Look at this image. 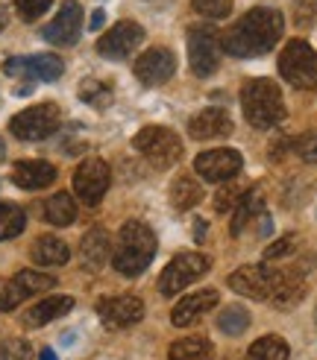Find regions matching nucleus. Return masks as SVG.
<instances>
[{"label": "nucleus", "mask_w": 317, "mask_h": 360, "mask_svg": "<svg viewBox=\"0 0 317 360\" xmlns=\"http://www.w3.org/2000/svg\"><path fill=\"white\" fill-rule=\"evenodd\" d=\"M285 30V18L279 9L271 6H256L247 15H241L235 27L223 35V53L235 59H253L271 53Z\"/></svg>", "instance_id": "1"}, {"label": "nucleus", "mask_w": 317, "mask_h": 360, "mask_svg": "<svg viewBox=\"0 0 317 360\" xmlns=\"http://www.w3.org/2000/svg\"><path fill=\"white\" fill-rule=\"evenodd\" d=\"M156 249H158L156 231L141 220H127L118 231V246L112 252V266L120 276L135 278L153 264Z\"/></svg>", "instance_id": "2"}, {"label": "nucleus", "mask_w": 317, "mask_h": 360, "mask_svg": "<svg viewBox=\"0 0 317 360\" xmlns=\"http://www.w3.org/2000/svg\"><path fill=\"white\" fill-rule=\"evenodd\" d=\"M241 109L250 126L273 129L285 117V100H282V91L273 79L256 77V79H247L241 88Z\"/></svg>", "instance_id": "3"}, {"label": "nucleus", "mask_w": 317, "mask_h": 360, "mask_svg": "<svg viewBox=\"0 0 317 360\" xmlns=\"http://www.w3.org/2000/svg\"><path fill=\"white\" fill-rule=\"evenodd\" d=\"M132 147L144 155L153 167H173L182 158V141L168 126H144L135 138Z\"/></svg>", "instance_id": "4"}, {"label": "nucleus", "mask_w": 317, "mask_h": 360, "mask_svg": "<svg viewBox=\"0 0 317 360\" xmlns=\"http://www.w3.org/2000/svg\"><path fill=\"white\" fill-rule=\"evenodd\" d=\"M223 56V35L215 27H191L188 30V65L194 70V77H211L220 68Z\"/></svg>", "instance_id": "5"}, {"label": "nucleus", "mask_w": 317, "mask_h": 360, "mask_svg": "<svg viewBox=\"0 0 317 360\" xmlns=\"http://www.w3.org/2000/svg\"><path fill=\"white\" fill-rule=\"evenodd\" d=\"M279 74L294 88L317 91V53L303 39L288 41L285 50H282V56H279Z\"/></svg>", "instance_id": "6"}, {"label": "nucleus", "mask_w": 317, "mask_h": 360, "mask_svg": "<svg viewBox=\"0 0 317 360\" xmlns=\"http://www.w3.org/2000/svg\"><path fill=\"white\" fill-rule=\"evenodd\" d=\"M209 269H211V258L203 255V252H180L176 258H170L162 278H158V293H162L165 299H170L180 290H185L188 284L203 278Z\"/></svg>", "instance_id": "7"}, {"label": "nucleus", "mask_w": 317, "mask_h": 360, "mask_svg": "<svg viewBox=\"0 0 317 360\" xmlns=\"http://www.w3.org/2000/svg\"><path fill=\"white\" fill-rule=\"evenodd\" d=\"M59 120L62 115L56 103H39L15 115L9 120V132L21 141H44L59 129Z\"/></svg>", "instance_id": "8"}, {"label": "nucleus", "mask_w": 317, "mask_h": 360, "mask_svg": "<svg viewBox=\"0 0 317 360\" xmlns=\"http://www.w3.org/2000/svg\"><path fill=\"white\" fill-rule=\"evenodd\" d=\"M109 182H112V173L103 158H85L74 173V191L80 196V202L88 208L100 205L106 191H109Z\"/></svg>", "instance_id": "9"}, {"label": "nucleus", "mask_w": 317, "mask_h": 360, "mask_svg": "<svg viewBox=\"0 0 317 360\" xmlns=\"http://www.w3.org/2000/svg\"><path fill=\"white\" fill-rule=\"evenodd\" d=\"M276 281H279V269H271L268 264H247L229 276V287L235 293L259 299V302H268L273 296Z\"/></svg>", "instance_id": "10"}, {"label": "nucleus", "mask_w": 317, "mask_h": 360, "mask_svg": "<svg viewBox=\"0 0 317 360\" xmlns=\"http://www.w3.org/2000/svg\"><path fill=\"white\" fill-rule=\"evenodd\" d=\"M244 167V158L238 150L229 147H218V150H206L194 158V173H197L203 182H229L235 179Z\"/></svg>", "instance_id": "11"}, {"label": "nucleus", "mask_w": 317, "mask_h": 360, "mask_svg": "<svg viewBox=\"0 0 317 360\" xmlns=\"http://www.w3.org/2000/svg\"><path fill=\"white\" fill-rule=\"evenodd\" d=\"M141 41H144V27L135 21H118L97 39V53L106 59H127Z\"/></svg>", "instance_id": "12"}, {"label": "nucleus", "mask_w": 317, "mask_h": 360, "mask_svg": "<svg viewBox=\"0 0 317 360\" xmlns=\"http://www.w3.org/2000/svg\"><path fill=\"white\" fill-rule=\"evenodd\" d=\"M6 74L9 77H24V79H42V82H56L65 74V65L59 56L50 53H35V56H15L6 59Z\"/></svg>", "instance_id": "13"}, {"label": "nucleus", "mask_w": 317, "mask_h": 360, "mask_svg": "<svg viewBox=\"0 0 317 360\" xmlns=\"http://www.w3.org/2000/svg\"><path fill=\"white\" fill-rule=\"evenodd\" d=\"M97 314L103 326L109 328H130L144 316V302L138 296H103L97 302Z\"/></svg>", "instance_id": "14"}, {"label": "nucleus", "mask_w": 317, "mask_h": 360, "mask_svg": "<svg viewBox=\"0 0 317 360\" xmlns=\"http://www.w3.org/2000/svg\"><path fill=\"white\" fill-rule=\"evenodd\" d=\"M80 32H82V6L77 0H65L56 18L44 27V39L56 47H70V44H77Z\"/></svg>", "instance_id": "15"}, {"label": "nucleus", "mask_w": 317, "mask_h": 360, "mask_svg": "<svg viewBox=\"0 0 317 360\" xmlns=\"http://www.w3.org/2000/svg\"><path fill=\"white\" fill-rule=\"evenodd\" d=\"M220 302V293L215 290V287H203V290H194L188 296H182L180 302L173 304L170 311V322L176 328H191L194 322H200L215 304Z\"/></svg>", "instance_id": "16"}, {"label": "nucleus", "mask_w": 317, "mask_h": 360, "mask_svg": "<svg viewBox=\"0 0 317 360\" xmlns=\"http://www.w3.org/2000/svg\"><path fill=\"white\" fill-rule=\"evenodd\" d=\"M132 70L144 85H165L176 74V59L168 47H150L135 59Z\"/></svg>", "instance_id": "17"}, {"label": "nucleus", "mask_w": 317, "mask_h": 360, "mask_svg": "<svg viewBox=\"0 0 317 360\" xmlns=\"http://www.w3.org/2000/svg\"><path fill=\"white\" fill-rule=\"evenodd\" d=\"M56 167L50 161H42V158H27V161H18L12 167V182L24 191H44L56 182Z\"/></svg>", "instance_id": "18"}, {"label": "nucleus", "mask_w": 317, "mask_h": 360, "mask_svg": "<svg viewBox=\"0 0 317 360\" xmlns=\"http://www.w3.org/2000/svg\"><path fill=\"white\" fill-rule=\"evenodd\" d=\"M232 132V117L226 109H203L188 120V135L194 141H215Z\"/></svg>", "instance_id": "19"}, {"label": "nucleus", "mask_w": 317, "mask_h": 360, "mask_svg": "<svg viewBox=\"0 0 317 360\" xmlns=\"http://www.w3.org/2000/svg\"><path fill=\"white\" fill-rule=\"evenodd\" d=\"M109 235H106L103 229H92L85 231L82 240H80V258H82V266L92 269V273H97V269L106 266V261H109Z\"/></svg>", "instance_id": "20"}, {"label": "nucleus", "mask_w": 317, "mask_h": 360, "mask_svg": "<svg viewBox=\"0 0 317 360\" xmlns=\"http://www.w3.org/2000/svg\"><path fill=\"white\" fill-rule=\"evenodd\" d=\"M70 308H74V299L70 296H47L24 314V326L27 328H42V326H47V322L65 316Z\"/></svg>", "instance_id": "21"}, {"label": "nucleus", "mask_w": 317, "mask_h": 360, "mask_svg": "<svg viewBox=\"0 0 317 360\" xmlns=\"http://www.w3.org/2000/svg\"><path fill=\"white\" fill-rule=\"evenodd\" d=\"M30 255H32L35 264H42V266H62V264H68V258H70V249H68V243H65L62 238L42 235L39 240L32 243Z\"/></svg>", "instance_id": "22"}, {"label": "nucleus", "mask_w": 317, "mask_h": 360, "mask_svg": "<svg viewBox=\"0 0 317 360\" xmlns=\"http://www.w3.org/2000/svg\"><path fill=\"white\" fill-rule=\"evenodd\" d=\"M303 293H306V284H303V278H299L294 269H279V281H276V290H273V296H271V302L276 304V308H294V304L303 299Z\"/></svg>", "instance_id": "23"}, {"label": "nucleus", "mask_w": 317, "mask_h": 360, "mask_svg": "<svg viewBox=\"0 0 317 360\" xmlns=\"http://www.w3.org/2000/svg\"><path fill=\"white\" fill-rule=\"evenodd\" d=\"M44 220L50 226H70L77 220V202H74V196H70L68 191H59V193H53L47 196V202H44Z\"/></svg>", "instance_id": "24"}, {"label": "nucleus", "mask_w": 317, "mask_h": 360, "mask_svg": "<svg viewBox=\"0 0 317 360\" xmlns=\"http://www.w3.org/2000/svg\"><path fill=\"white\" fill-rule=\"evenodd\" d=\"M203 200V185L191 176H176L170 182V205L176 211H188Z\"/></svg>", "instance_id": "25"}, {"label": "nucleus", "mask_w": 317, "mask_h": 360, "mask_svg": "<svg viewBox=\"0 0 317 360\" xmlns=\"http://www.w3.org/2000/svg\"><path fill=\"white\" fill-rule=\"evenodd\" d=\"M264 214V196H261V191L259 188H253V191H247L241 200H238V205H235V220H232V235L238 238L241 231L247 229V223H253L256 217H261Z\"/></svg>", "instance_id": "26"}, {"label": "nucleus", "mask_w": 317, "mask_h": 360, "mask_svg": "<svg viewBox=\"0 0 317 360\" xmlns=\"http://www.w3.org/2000/svg\"><path fill=\"white\" fill-rule=\"evenodd\" d=\"M168 360H211V343L206 337H182L168 349Z\"/></svg>", "instance_id": "27"}, {"label": "nucleus", "mask_w": 317, "mask_h": 360, "mask_svg": "<svg viewBox=\"0 0 317 360\" xmlns=\"http://www.w3.org/2000/svg\"><path fill=\"white\" fill-rule=\"evenodd\" d=\"M291 349L282 337L276 334H268V337H259L256 343L250 346V352H247V360H288Z\"/></svg>", "instance_id": "28"}, {"label": "nucleus", "mask_w": 317, "mask_h": 360, "mask_svg": "<svg viewBox=\"0 0 317 360\" xmlns=\"http://www.w3.org/2000/svg\"><path fill=\"white\" fill-rule=\"evenodd\" d=\"M27 214L24 208H18L15 202H0V240H12L24 231Z\"/></svg>", "instance_id": "29"}, {"label": "nucleus", "mask_w": 317, "mask_h": 360, "mask_svg": "<svg viewBox=\"0 0 317 360\" xmlns=\"http://www.w3.org/2000/svg\"><path fill=\"white\" fill-rule=\"evenodd\" d=\"M12 284H18L27 296H32V293L53 290V287H56V278L47 276V273H35V269H21V273H15Z\"/></svg>", "instance_id": "30"}, {"label": "nucleus", "mask_w": 317, "mask_h": 360, "mask_svg": "<svg viewBox=\"0 0 317 360\" xmlns=\"http://www.w3.org/2000/svg\"><path fill=\"white\" fill-rule=\"evenodd\" d=\"M218 328L229 337H238V334H244L247 328H250V314H247L241 304H229V308L218 316Z\"/></svg>", "instance_id": "31"}, {"label": "nucleus", "mask_w": 317, "mask_h": 360, "mask_svg": "<svg viewBox=\"0 0 317 360\" xmlns=\"http://www.w3.org/2000/svg\"><path fill=\"white\" fill-rule=\"evenodd\" d=\"M80 97H82V103L94 105V109H103V105L112 103V85H106L100 79H85L80 85Z\"/></svg>", "instance_id": "32"}, {"label": "nucleus", "mask_w": 317, "mask_h": 360, "mask_svg": "<svg viewBox=\"0 0 317 360\" xmlns=\"http://www.w3.org/2000/svg\"><path fill=\"white\" fill-rule=\"evenodd\" d=\"M191 6L197 15L209 18V21H220L232 12V0H191Z\"/></svg>", "instance_id": "33"}, {"label": "nucleus", "mask_w": 317, "mask_h": 360, "mask_svg": "<svg viewBox=\"0 0 317 360\" xmlns=\"http://www.w3.org/2000/svg\"><path fill=\"white\" fill-rule=\"evenodd\" d=\"M50 6L53 0H18V15H21V21H39Z\"/></svg>", "instance_id": "34"}, {"label": "nucleus", "mask_w": 317, "mask_h": 360, "mask_svg": "<svg viewBox=\"0 0 317 360\" xmlns=\"http://www.w3.org/2000/svg\"><path fill=\"white\" fill-rule=\"evenodd\" d=\"M294 150L299 153V158H303V161H309V165H317V129L306 132L303 138L294 143Z\"/></svg>", "instance_id": "35"}, {"label": "nucleus", "mask_w": 317, "mask_h": 360, "mask_svg": "<svg viewBox=\"0 0 317 360\" xmlns=\"http://www.w3.org/2000/svg\"><path fill=\"white\" fill-rule=\"evenodd\" d=\"M0 360H30V346L24 340H4L0 343Z\"/></svg>", "instance_id": "36"}, {"label": "nucleus", "mask_w": 317, "mask_h": 360, "mask_svg": "<svg viewBox=\"0 0 317 360\" xmlns=\"http://www.w3.org/2000/svg\"><path fill=\"white\" fill-rule=\"evenodd\" d=\"M241 196H244V193H241V188H235V185L220 188V191L215 193V211L223 214V211H229V208H235Z\"/></svg>", "instance_id": "37"}, {"label": "nucleus", "mask_w": 317, "mask_h": 360, "mask_svg": "<svg viewBox=\"0 0 317 360\" xmlns=\"http://www.w3.org/2000/svg\"><path fill=\"white\" fill-rule=\"evenodd\" d=\"M24 299H27V293H24L18 284H12V281H9V284L4 287V290H0V311H15Z\"/></svg>", "instance_id": "38"}, {"label": "nucleus", "mask_w": 317, "mask_h": 360, "mask_svg": "<svg viewBox=\"0 0 317 360\" xmlns=\"http://www.w3.org/2000/svg\"><path fill=\"white\" fill-rule=\"evenodd\" d=\"M297 249V235H285V238H279L276 243H271L268 249H264V258L273 261V258H282V255H288V252Z\"/></svg>", "instance_id": "39"}, {"label": "nucleus", "mask_w": 317, "mask_h": 360, "mask_svg": "<svg viewBox=\"0 0 317 360\" xmlns=\"http://www.w3.org/2000/svg\"><path fill=\"white\" fill-rule=\"evenodd\" d=\"M103 21H106L103 9H94V15H92V24H88V30H92V32H97V30L103 27Z\"/></svg>", "instance_id": "40"}, {"label": "nucleus", "mask_w": 317, "mask_h": 360, "mask_svg": "<svg viewBox=\"0 0 317 360\" xmlns=\"http://www.w3.org/2000/svg\"><path fill=\"white\" fill-rule=\"evenodd\" d=\"M39 360H56V352H53V349H42Z\"/></svg>", "instance_id": "41"}, {"label": "nucleus", "mask_w": 317, "mask_h": 360, "mask_svg": "<svg viewBox=\"0 0 317 360\" xmlns=\"http://www.w3.org/2000/svg\"><path fill=\"white\" fill-rule=\"evenodd\" d=\"M4 155H6V143H4V138H0V161H4Z\"/></svg>", "instance_id": "42"}, {"label": "nucleus", "mask_w": 317, "mask_h": 360, "mask_svg": "<svg viewBox=\"0 0 317 360\" xmlns=\"http://www.w3.org/2000/svg\"><path fill=\"white\" fill-rule=\"evenodd\" d=\"M314 319H317V316H314Z\"/></svg>", "instance_id": "43"}]
</instances>
